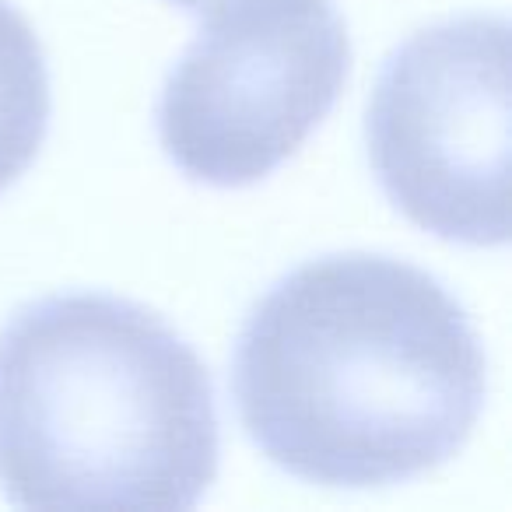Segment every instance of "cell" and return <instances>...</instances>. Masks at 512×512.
I'll list each match as a JSON object with an SVG mask.
<instances>
[{
	"instance_id": "obj_1",
	"label": "cell",
	"mask_w": 512,
	"mask_h": 512,
	"mask_svg": "<svg viewBox=\"0 0 512 512\" xmlns=\"http://www.w3.org/2000/svg\"><path fill=\"white\" fill-rule=\"evenodd\" d=\"M488 362L467 309L407 260L330 253L246 313L235 414L274 467L383 488L453 460L484 411Z\"/></svg>"
},
{
	"instance_id": "obj_2",
	"label": "cell",
	"mask_w": 512,
	"mask_h": 512,
	"mask_svg": "<svg viewBox=\"0 0 512 512\" xmlns=\"http://www.w3.org/2000/svg\"><path fill=\"white\" fill-rule=\"evenodd\" d=\"M211 372L151 309L50 295L0 327V491L25 509H193L218 477Z\"/></svg>"
},
{
	"instance_id": "obj_3",
	"label": "cell",
	"mask_w": 512,
	"mask_h": 512,
	"mask_svg": "<svg viewBox=\"0 0 512 512\" xmlns=\"http://www.w3.org/2000/svg\"><path fill=\"white\" fill-rule=\"evenodd\" d=\"M351 39L330 0H221L158 95V141L183 176H271L337 106Z\"/></svg>"
},
{
	"instance_id": "obj_4",
	"label": "cell",
	"mask_w": 512,
	"mask_h": 512,
	"mask_svg": "<svg viewBox=\"0 0 512 512\" xmlns=\"http://www.w3.org/2000/svg\"><path fill=\"white\" fill-rule=\"evenodd\" d=\"M379 186L418 228L463 246L509 242V22L463 15L386 57L365 113Z\"/></svg>"
},
{
	"instance_id": "obj_5",
	"label": "cell",
	"mask_w": 512,
	"mask_h": 512,
	"mask_svg": "<svg viewBox=\"0 0 512 512\" xmlns=\"http://www.w3.org/2000/svg\"><path fill=\"white\" fill-rule=\"evenodd\" d=\"M50 130V74L39 36L11 0H0V190L32 162Z\"/></svg>"
},
{
	"instance_id": "obj_6",
	"label": "cell",
	"mask_w": 512,
	"mask_h": 512,
	"mask_svg": "<svg viewBox=\"0 0 512 512\" xmlns=\"http://www.w3.org/2000/svg\"><path fill=\"white\" fill-rule=\"evenodd\" d=\"M172 4H179V8H186V11H211L221 0H172Z\"/></svg>"
}]
</instances>
